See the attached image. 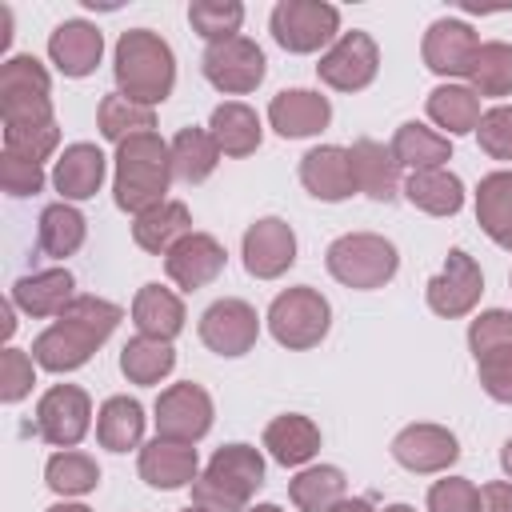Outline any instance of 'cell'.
Returning <instances> with one entry per match:
<instances>
[{
  "label": "cell",
  "instance_id": "obj_54",
  "mask_svg": "<svg viewBox=\"0 0 512 512\" xmlns=\"http://www.w3.org/2000/svg\"><path fill=\"white\" fill-rule=\"evenodd\" d=\"M184 512H208V508H200V504H196V508H184Z\"/></svg>",
  "mask_w": 512,
  "mask_h": 512
},
{
  "label": "cell",
  "instance_id": "obj_40",
  "mask_svg": "<svg viewBox=\"0 0 512 512\" xmlns=\"http://www.w3.org/2000/svg\"><path fill=\"white\" fill-rule=\"evenodd\" d=\"M188 20H192V28H196L208 44H216V40H232V36L240 32L244 8H240L236 0H196V4L188 8Z\"/></svg>",
  "mask_w": 512,
  "mask_h": 512
},
{
  "label": "cell",
  "instance_id": "obj_36",
  "mask_svg": "<svg viewBox=\"0 0 512 512\" xmlns=\"http://www.w3.org/2000/svg\"><path fill=\"white\" fill-rule=\"evenodd\" d=\"M16 300H20L32 316L64 312V304L72 300V276H68V272H36V276H24V280L16 284Z\"/></svg>",
  "mask_w": 512,
  "mask_h": 512
},
{
  "label": "cell",
  "instance_id": "obj_20",
  "mask_svg": "<svg viewBox=\"0 0 512 512\" xmlns=\"http://www.w3.org/2000/svg\"><path fill=\"white\" fill-rule=\"evenodd\" d=\"M332 108L324 96L316 92H304V88H292V92H280L272 104H268V120L280 136H312L328 124Z\"/></svg>",
  "mask_w": 512,
  "mask_h": 512
},
{
  "label": "cell",
  "instance_id": "obj_27",
  "mask_svg": "<svg viewBox=\"0 0 512 512\" xmlns=\"http://www.w3.org/2000/svg\"><path fill=\"white\" fill-rule=\"evenodd\" d=\"M212 140L220 144V152L228 156H248L260 144V120L248 104L228 100L212 112Z\"/></svg>",
  "mask_w": 512,
  "mask_h": 512
},
{
  "label": "cell",
  "instance_id": "obj_28",
  "mask_svg": "<svg viewBox=\"0 0 512 512\" xmlns=\"http://www.w3.org/2000/svg\"><path fill=\"white\" fill-rule=\"evenodd\" d=\"M404 192H408V200H412L416 208H424V212H432V216H452V212H460V204H464L460 180H456L452 172H444V168L412 172L408 184H404Z\"/></svg>",
  "mask_w": 512,
  "mask_h": 512
},
{
  "label": "cell",
  "instance_id": "obj_3",
  "mask_svg": "<svg viewBox=\"0 0 512 512\" xmlns=\"http://www.w3.org/2000/svg\"><path fill=\"white\" fill-rule=\"evenodd\" d=\"M116 80H120L124 96L136 100V104L164 100L172 92V80H176L172 48L148 28L124 32L120 44H116Z\"/></svg>",
  "mask_w": 512,
  "mask_h": 512
},
{
  "label": "cell",
  "instance_id": "obj_53",
  "mask_svg": "<svg viewBox=\"0 0 512 512\" xmlns=\"http://www.w3.org/2000/svg\"><path fill=\"white\" fill-rule=\"evenodd\" d=\"M252 512H280L276 504H264V508H252Z\"/></svg>",
  "mask_w": 512,
  "mask_h": 512
},
{
  "label": "cell",
  "instance_id": "obj_39",
  "mask_svg": "<svg viewBox=\"0 0 512 512\" xmlns=\"http://www.w3.org/2000/svg\"><path fill=\"white\" fill-rule=\"evenodd\" d=\"M80 240H84V216L76 208H68V204L44 208V216H40V248L48 256H68V252L80 248Z\"/></svg>",
  "mask_w": 512,
  "mask_h": 512
},
{
  "label": "cell",
  "instance_id": "obj_50",
  "mask_svg": "<svg viewBox=\"0 0 512 512\" xmlns=\"http://www.w3.org/2000/svg\"><path fill=\"white\" fill-rule=\"evenodd\" d=\"M500 464H504V472H508V476H512V440H508V444H504V452H500Z\"/></svg>",
  "mask_w": 512,
  "mask_h": 512
},
{
  "label": "cell",
  "instance_id": "obj_19",
  "mask_svg": "<svg viewBox=\"0 0 512 512\" xmlns=\"http://www.w3.org/2000/svg\"><path fill=\"white\" fill-rule=\"evenodd\" d=\"M100 48L104 40L88 20H64L48 40V52L64 76H88L100 60Z\"/></svg>",
  "mask_w": 512,
  "mask_h": 512
},
{
  "label": "cell",
  "instance_id": "obj_47",
  "mask_svg": "<svg viewBox=\"0 0 512 512\" xmlns=\"http://www.w3.org/2000/svg\"><path fill=\"white\" fill-rule=\"evenodd\" d=\"M480 512H512V484H484Z\"/></svg>",
  "mask_w": 512,
  "mask_h": 512
},
{
  "label": "cell",
  "instance_id": "obj_11",
  "mask_svg": "<svg viewBox=\"0 0 512 512\" xmlns=\"http://www.w3.org/2000/svg\"><path fill=\"white\" fill-rule=\"evenodd\" d=\"M200 340L216 356H244L256 340V312L244 300H216L200 316Z\"/></svg>",
  "mask_w": 512,
  "mask_h": 512
},
{
  "label": "cell",
  "instance_id": "obj_32",
  "mask_svg": "<svg viewBox=\"0 0 512 512\" xmlns=\"http://www.w3.org/2000/svg\"><path fill=\"white\" fill-rule=\"evenodd\" d=\"M264 444L272 448V456H276L280 464H304V460L320 448V432H316V424L304 420V416H280V420L268 424Z\"/></svg>",
  "mask_w": 512,
  "mask_h": 512
},
{
  "label": "cell",
  "instance_id": "obj_18",
  "mask_svg": "<svg viewBox=\"0 0 512 512\" xmlns=\"http://www.w3.org/2000/svg\"><path fill=\"white\" fill-rule=\"evenodd\" d=\"M300 180L304 188L316 196V200H344L352 188H356V176H352V156L336 144H324V148H312L300 164Z\"/></svg>",
  "mask_w": 512,
  "mask_h": 512
},
{
  "label": "cell",
  "instance_id": "obj_51",
  "mask_svg": "<svg viewBox=\"0 0 512 512\" xmlns=\"http://www.w3.org/2000/svg\"><path fill=\"white\" fill-rule=\"evenodd\" d=\"M48 512H88V508H68V504H56V508H48Z\"/></svg>",
  "mask_w": 512,
  "mask_h": 512
},
{
  "label": "cell",
  "instance_id": "obj_30",
  "mask_svg": "<svg viewBox=\"0 0 512 512\" xmlns=\"http://www.w3.org/2000/svg\"><path fill=\"white\" fill-rule=\"evenodd\" d=\"M132 232H136V244L140 248H148V252H172L188 236V208L176 204V200H168V204L144 212Z\"/></svg>",
  "mask_w": 512,
  "mask_h": 512
},
{
  "label": "cell",
  "instance_id": "obj_17",
  "mask_svg": "<svg viewBox=\"0 0 512 512\" xmlns=\"http://www.w3.org/2000/svg\"><path fill=\"white\" fill-rule=\"evenodd\" d=\"M224 268V248L204 236V232H188L172 252H168V276L180 284V288H204L208 280H216Z\"/></svg>",
  "mask_w": 512,
  "mask_h": 512
},
{
  "label": "cell",
  "instance_id": "obj_45",
  "mask_svg": "<svg viewBox=\"0 0 512 512\" xmlns=\"http://www.w3.org/2000/svg\"><path fill=\"white\" fill-rule=\"evenodd\" d=\"M480 364V380H484V392L492 400H504L512 404V348H500V352H488L476 360Z\"/></svg>",
  "mask_w": 512,
  "mask_h": 512
},
{
  "label": "cell",
  "instance_id": "obj_35",
  "mask_svg": "<svg viewBox=\"0 0 512 512\" xmlns=\"http://www.w3.org/2000/svg\"><path fill=\"white\" fill-rule=\"evenodd\" d=\"M172 364H176V356H172L168 340H156V336H136L120 356L124 376L136 384H156L160 376L172 372Z\"/></svg>",
  "mask_w": 512,
  "mask_h": 512
},
{
  "label": "cell",
  "instance_id": "obj_33",
  "mask_svg": "<svg viewBox=\"0 0 512 512\" xmlns=\"http://www.w3.org/2000/svg\"><path fill=\"white\" fill-rule=\"evenodd\" d=\"M428 116L448 132H472L480 124V96L472 88L444 84L428 96Z\"/></svg>",
  "mask_w": 512,
  "mask_h": 512
},
{
  "label": "cell",
  "instance_id": "obj_31",
  "mask_svg": "<svg viewBox=\"0 0 512 512\" xmlns=\"http://www.w3.org/2000/svg\"><path fill=\"white\" fill-rule=\"evenodd\" d=\"M140 432H144V412L136 400L128 396H112L104 408H100V420H96V436L104 448L112 452H128L140 444Z\"/></svg>",
  "mask_w": 512,
  "mask_h": 512
},
{
  "label": "cell",
  "instance_id": "obj_12",
  "mask_svg": "<svg viewBox=\"0 0 512 512\" xmlns=\"http://www.w3.org/2000/svg\"><path fill=\"white\" fill-rule=\"evenodd\" d=\"M296 260V236L284 220L268 216V220H256L248 232H244V268L260 280H272L280 276L288 264Z\"/></svg>",
  "mask_w": 512,
  "mask_h": 512
},
{
  "label": "cell",
  "instance_id": "obj_7",
  "mask_svg": "<svg viewBox=\"0 0 512 512\" xmlns=\"http://www.w3.org/2000/svg\"><path fill=\"white\" fill-rule=\"evenodd\" d=\"M268 324H272V336L280 344L308 348L328 332V300L320 292H312L308 284L304 288H288L284 296L272 300Z\"/></svg>",
  "mask_w": 512,
  "mask_h": 512
},
{
  "label": "cell",
  "instance_id": "obj_23",
  "mask_svg": "<svg viewBox=\"0 0 512 512\" xmlns=\"http://www.w3.org/2000/svg\"><path fill=\"white\" fill-rule=\"evenodd\" d=\"M476 216L500 248H512V172H492L480 180Z\"/></svg>",
  "mask_w": 512,
  "mask_h": 512
},
{
  "label": "cell",
  "instance_id": "obj_9",
  "mask_svg": "<svg viewBox=\"0 0 512 512\" xmlns=\"http://www.w3.org/2000/svg\"><path fill=\"white\" fill-rule=\"evenodd\" d=\"M376 64H380L376 40H372L368 32H356V28H352V32H344V36L320 56L316 72H320L324 84H332V88H340V92H356V88L372 84Z\"/></svg>",
  "mask_w": 512,
  "mask_h": 512
},
{
  "label": "cell",
  "instance_id": "obj_14",
  "mask_svg": "<svg viewBox=\"0 0 512 512\" xmlns=\"http://www.w3.org/2000/svg\"><path fill=\"white\" fill-rule=\"evenodd\" d=\"M476 52H480V40H476L472 24H464V20H436L424 36V64L440 76L472 72Z\"/></svg>",
  "mask_w": 512,
  "mask_h": 512
},
{
  "label": "cell",
  "instance_id": "obj_5",
  "mask_svg": "<svg viewBox=\"0 0 512 512\" xmlns=\"http://www.w3.org/2000/svg\"><path fill=\"white\" fill-rule=\"evenodd\" d=\"M328 272L348 288H380L396 276V248L372 232L340 236L328 248Z\"/></svg>",
  "mask_w": 512,
  "mask_h": 512
},
{
  "label": "cell",
  "instance_id": "obj_43",
  "mask_svg": "<svg viewBox=\"0 0 512 512\" xmlns=\"http://www.w3.org/2000/svg\"><path fill=\"white\" fill-rule=\"evenodd\" d=\"M468 340H472L476 360H480V356H488V352L512 348V316H508V312H484V316H476V324H472Z\"/></svg>",
  "mask_w": 512,
  "mask_h": 512
},
{
  "label": "cell",
  "instance_id": "obj_4",
  "mask_svg": "<svg viewBox=\"0 0 512 512\" xmlns=\"http://www.w3.org/2000/svg\"><path fill=\"white\" fill-rule=\"evenodd\" d=\"M260 480H264V460L256 456V448L232 444L212 456V464H208L204 480H196L192 496L208 512H240L248 492L260 488Z\"/></svg>",
  "mask_w": 512,
  "mask_h": 512
},
{
  "label": "cell",
  "instance_id": "obj_1",
  "mask_svg": "<svg viewBox=\"0 0 512 512\" xmlns=\"http://www.w3.org/2000/svg\"><path fill=\"white\" fill-rule=\"evenodd\" d=\"M116 320H120V308H116V304L80 296V300H72V304L60 312V324L48 328V332L36 340L32 356H36L44 368H52V372L80 368V364L92 356V348L116 328Z\"/></svg>",
  "mask_w": 512,
  "mask_h": 512
},
{
  "label": "cell",
  "instance_id": "obj_15",
  "mask_svg": "<svg viewBox=\"0 0 512 512\" xmlns=\"http://www.w3.org/2000/svg\"><path fill=\"white\" fill-rule=\"evenodd\" d=\"M392 456L412 472H440L460 456V448L452 432L436 424H412L392 440Z\"/></svg>",
  "mask_w": 512,
  "mask_h": 512
},
{
  "label": "cell",
  "instance_id": "obj_48",
  "mask_svg": "<svg viewBox=\"0 0 512 512\" xmlns=\"http://www.w3.org/2000/svg\"><path fill=\"white\" fill-rule=\"evenodd\" d=\"M16 364H20V356H16V352H8V384H4V400H20V396H24V388H28Z\"/></svg>",
  "mask_w": 512,
  "mask_h": 512
},
{
  "label": "cell",
  "instance_id": "obj_29",
  "mask_svg": "<svg viewBox=\"0 0 512 512\" xmlns=\"http://www.w3.org/2000/svg\"><path fill=\"white\" fill-rule=\"evenodd\" d=\"M392 156H396V164H408L416 172H428V168H440L448 160V140L440 132L424 128V124L408 120V124H400V132L392 140Z\"/></svg>",
  "mask_w": 512,
  "mask_h": 512
},
{
  "label": "cell",
  "instance_id": "obj_6",
  "mask_svg": "<svg viewBox=\"0 0 512 512\" xmlns=\"http://www.w3.org/2000/svg\"><path fill=\"white\" fill-rule=\"evenodd\" d=\"M340 28V12L320 0H280L272 8V36L288 52H316Z\"/></svg>",
  "mask_w": 512,
  "mask_h": 512
},
{
  "label": "cell",
  "instance_id": "obj_49",
  "mask_svg": "<svg viewBox=\"0 0 512 512\" xmlns=\"http://www.w3.org/2000/svg\"><path fill=\"white\" fill-rule=\"evenodd\" d=\"M332 512H372V508H368L364 500H340V504H336Z\"/></svg>",
  "mask_w": 512,
  "mask_h": 512
},
{
  "label": "cell",
  "instance_id": "obj_26",
  "mask_svg": "<svg viewBox=\"0 0 512 512\" xmlns=\"http://www.w3.org/2000/svg\"><path fill=\"white\" fill-rule=\"evenodd\" d=\"M100 180H104V156H100V148H92V144H72V148H64V156H60V164H56V188H60L68 200L92 196V192L100 188Z\"/></svg>",
  "mask_w": 512,
  "mask_h": 512
},
{
  "label": "cell",
  "instance_id": "obj_21",
  "mask_svg": "<svg viewBox=\"0 0 512 512\" xmlns=\"http://www.w3.org/2000/svg\"><path fill=\"white\" fill-rule=\"evenodd\" d=\"M348 156H352V176H356L360 192H368L372 200H392L396 196V156H392V148H384L376 140H356Z\"/></svg>",
  "mask_w": 512,
  "mask_h": 512
},
{
  "label": "cell",
  "instance_id": "obj_10",
  "mask_svg": "<svg viewBox=\"0 0 512 512\" xmlns=\"http://www.w3.org/2000/svg\"><path fill=\"white\" fill-rule=\"evenodd\" d=\"M208 424H212V400L196 384H176L156 404V428L164 440L192 444L208 432Z\"/></svg>",
  "mask_w": 512,
  "mask_h": 512
},
{
  "label": "cell",
  "instance_id": "obj_13",
  "mask_svg": "<svg viewBox=\"0 0 512 512\" xmlns=\"http://www.w3.org/2000/svg\"><path fill=\"white\" fill-rule=\"evenodd\" d=\"M480 288H484V280H480L476 260H472L464 248H452L444 272L428 284V304H432V312H440V316H460V312H468V308L476 304Z\"/></svg>",
  "mask_w": 512,
  "mask_h": 512
},
{
  "label": "cell",
  "instance_id": "obj_37",
  "mask_svg": "<svg viewBox=\"0 0 512 512\" xmlns=\"http://www.w3.org/2000/svg\"><path fill=\"white\" fill-rule=\"evenodd\" d=\"M148 128H152V108L148 104H136L124 92L104 96V104H100V132L108 140H120L124 144L132 136H144Z\"/></svg>",
  "mask_w": 512,
  "mask_h": 512
},
{
  "label": "cell",
  "instance_id": "obj_52",
  "mask_svg": "<svg viewBox=\"0 0 512 512\" xmlns=\"http://www.w3.org/2000/svg\"><path fill=\"white\" fill-rule=\"evenodd\" d=\"M384 512H412L408 504H392V508H384Z\"/></svg>",
  "mask_w": 512,
  "mask_h": 512
},
{
  "label": "cell",
  "instance_id": "obj_44",
  "mask_svg": "<svg viewBox=\"0 0 512 512\" xmlns=\"http://www.w3.org/2000/svg\"><path fill=\"white\" fill-rule=\"evenodd\" d=\"M428 508H432V512H480V492H476L468 480L452 476V480L432 484Z\"/></svg>",
  "mask_w": 512,
  "mask_h": 512
},
{
  "label": "cell",
  "instance_id": "obj_34",
  "mask_svg": "<svg viewBox=\"0 0 512 512\" xmlns=\"http://www.w3.org/2000/svg\"><path fill=\"white\" fill-rule=\"evenodd\" d=\"M292 500L304 512H332L344 500V472L332 468V464H320V468L300 472L292 480Z\"/></svg>",
  "mask_w": 512,
  "mask_h": 512
},
{
  "label": "cell",
  "instance_id": "obj_24",
  "mask_svg": "<svg viewBox=\"0 0 512 512\" xmlns=\"http://www.w3.org/2000/svg\"><path fill=\"white\" fill-rule=\"evenodd\" d=\"M132 316H136V328L140 336H156V340H172L180 328H184V308L180 300L160 288V284H144L136 304H132Z\"/></svg>",
  "mask_w": 512,
  "mask_h": 512
},
{
  "label": "cell",
  "instance_id": "obj_8",
  "mask_svg": "<svg viewBox=\"0 0 512 512\" xmlns=\"http://www.w3.org/2000/svg\"><path fill=\"white\" fill-rule=\"evenodd\" d=\"M204 76H208V84H216L228 96L252 92L264 80V52L248 36L216 40L204 48Z\"/></svg>",
  "mask_w": 512,
  "mask_h": 512
},
{
  "label": "cell",
  "instance_id": "obj_41",
  "mask_svg": "<svg viewBox=\"0 0 512 512\" xmlns=\"http://www.w3.org/2000/svg\"><path fill=\"white\" fill-rule=\"evenodd\" d=\"M96 480H100V468L84 456V452H60V456H52L48 460V484L56 488V492H88V488H96Z\"/></svg>",
  "mask_w": 512,
  "mask_h": 512
},
{
  "label": "cell",
  "instance_id": "obj_38",
  "mask_svg": "<svg viewBox=\"0 0 512 512\" xmlns=\"http://www.w3.org/2000/svg\"><path fill=\"white\" fill-rule=\"evenodd\" d=\"M468 76L480 96H508L512 92V44H500V40L480 44Z\"/></svg>",
  "mask_w": 512,
  "mask_h": 512
},
{
  "label": "cell",
  "instance_id": "obj_42",
  "mask_svg": "<svg viewBox=\"0 0 512 512\" xmlns=\"http://www.w3.org/2000/svg\"><path fill=\"white\" fill-rule=\"evenodd\" d=\"M476 132H480V148L492 160H512V108L508 104L484 112L480 124H476Z\"/></svg>",
  "mask_w": 512,
  "mask_h": 512
},
{
  "label": "cell",
  "instance_id": "obj_2",
  "mask_svg": "<svg viewBox=\"0 0 512 512\" xmlns=\"http://www.w3.org/2000/svg\"><path fill=\"white\" fill-rule=\"evenodd\" d=\"M116 204L124 212H152L164 204L168 192V176H172V152L152 136H132L120 144L116 156Z\"/></svg>",
  "mask_w": 512,
  "mask_h": 512
},
{
  "label": "cell",
  "instance_id": "obj_16",
  "mask_svg": "<svg viewBox=\"0 0 512 512\" xmlns=\"http://www.w3.org/2000/svg\"><path fill=\"white\" fill-rule=\"evenodd\" d=\"M84 432H88V396L72 384L52 388L40 400V436L52 440V444L72 448Z\"/></svg>",
  "mask_w": 512,
  "mask_h": 512
},
{
  "label": "cell",
  "instance_id": "obj_46",
  "mask_svg": "<svg viewBox=\"0 0 512 512\" xmlns=\"http://www.w3.org/2000/svg\"><path fill=\"white\" fill-rule=\"evenodd\" d=\"M4 180H8V192H12V196H28V192H36V188H40V180H44V176H40V164H36V160H28L20 172L8 164Z\"/></svg>",
  "mask_w": 512,
  "mask_h": 512
},
{
  "label": "cell",
  "instance_id": "obj_25",
  "mask_svg": "<svg viewBox=\"0 0 512 512\" xmlns=\"http://www.w3.org/2000/svg\"><path fill=\"white\" fill-rule=\"evenodd\" d=\"M168 152H172V176H180V180H188V184L208 180L212 168H216V160H220V144H216L212 132H204V128H184V132H176V140H172Z\"/></svg>",
  "mask_w": 512,
  "mask_h": 512
},
{
  "label": "cell",
  "instance_id": "obj_22",
  "mask_svg": "<svg viewBox=\"0 0 512 512\" xmlns=\"http://www.w3.org/2000/svg\"><path fill=\"white\" fill-rule=\"evenodd\" d=\"M140 476L152 488H180L196 476V452L176 440H156L140 452Z\"/></svg>",
  "mask_w": 512,
  "mask_h": 512
}]
</instances>
